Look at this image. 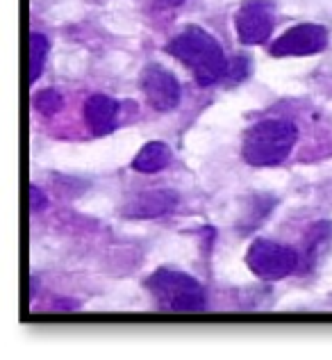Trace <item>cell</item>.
<instances>
[{
  "mask_svg": "<svg viewBox=\"0 0 332 360\" xmlns=\"http://www.w3.org/2000/svg\"><path fill=\"white\" fill-rule=\"evenodd\" d=\"M166 51L180 62H185L192 69L196 82L203 87L225 80L227 71H230V62L225 60L219 41L198 25H189L180 34H175L166 46Z\"/></svg>",
  "mask_w": 332,
  "mask_h": 360,
  "instance_id": "6da1fadb",
  "label": "cell"
},
{
  "mask_svg": "<svg viewBox=\"0 0 332 360\" xmlns=\"http://www.w3.org/2000/svg\"><path fill=\"white\" fill-rule=\"evenodd\" d=\"M296 126L284 119H267L246 130L241 155L251 167H276L296 144Z\"/></svg>",
  "mask_w": 332,
  "mask_h": 360,
  "instance_id": "7a4b0ae2",
  "label": "cell"
},
{
  "mask_svg": "<svg viewBox=\"0 0 332 360\" xmlns=\"http://www.w3.org/2000/svg\"><path fill=\"white\" fill-rule=\"evenodd\" d=\"M146 288L166 312H201L205 308V290L189 274L157 269L146 281Z\"/></svg>",
  "mask_w": 332,
  "mask_h": 360,
  "instance_id": "3957f363",
  "label": "cell"
},
{
  "mask_svg": "<svg viewBox=\"0 0 332 360\" xmlns=\"http://www.w3.org/2000/svg\"><path fill=\"white\" fill-rule=\"evenodd\" d=\"M246 262H248V269L258 278L280 281L298 267L300 258L289 246H282L269 240H258L251 244L248 253H246Z\"/></svg>",
  "mask_w": 332,
  "mask_h": 360,
  "instance_id": "277c9868",
  "label": "cell"
},
{
  "mask_svg": "<svg viewBox=\"0 0 332 360\" xmlns=\"http://www.w3.org/2000/svg\"><path fill=\"white\" fill-rule=\"evenodd\" d=\"M234 27L241 44H264L273 32V3L271 0H246L234 14Z\"/></svg>",
  "mask_w": 332,
  "mask_h": 360,
  "instance_id": "5b68a950",
  "label": "cell"
},
{
  "mask_svg": "<svg viewBox=\"0 0 332 360\" xmlns=\"http://www.w3.org/2000/svg\"><path fill=\"white\" fill-rule=\"evenodd\" d=\"M326 46H328V32L324 25L300 23L271 44V55H276V58H303V55L321 53Z\"/></svg>",
  "mask_w": 332,
  "mask_h": 360,
  "instance_id": "8992f818",
  "label": "cell"
},
{
  "mask_svg": "<svg viewBox=\"0 0 332 360\" xmlns=\"http://www.w3.org/2000/svg\"><path fill=\"white\" fill-rule=\"evenodd\" d=\"M141 89H144L150 108L157 112H168L180 103V82L164 66H148L141 73Z\"/></svg>",
  "mask_w": 332,
  "mask_h": 360,
  "instance_id": "52a82bcc",
  "label": "cell"
},
{
  "mask_svg": "<svg viewBox=\"0 0 332 360\" xmlns=\"http://www.w3.org/2000/svg\"><path fill=\"white\" fill-rule=\"evenodd\" d=\"M178 205V194L173 189H148L139 192L123 205V214L130 219H155V217L168 214Z\"/></svg>",
  "mask_w": 332,
  "mask_h": 360,
  "instance_id": "ba28073f",
  "label": "cell"
},
{
  "mask_svg": "<svg viewBox=\"0 0 332 360\" xmlns=\"http://www.w3.org/2000/svg\"><path fill=\"white\" fill-rule=\"evenodd\" d=\"M84 119H87L93 135H109L119 121V103L105 94H93L84 101Z\"/></svg>",
  "mask_w": 332,
  "mask_h": 360,
  "instance_id": "9c48e42d",
  "label": "cell"
},
{
  "mask_svg": "<svg viewBox=\"0 0 332 360\" xmlns=\"http://www.w3.org/2000/svg\"><path fill=\"white\" fill-rule=\"evenodd\" d=\"M171 162V148L162 141H150L139 150L137 158L132 160V167L139 174H157Z\"/></svg>",
  "mask_w": 332,
  "mask_h": 360,
  "instance_id": "30bf717a",
  "label": "cell"
},
{
  "mask_svg": "<svg viewBox=\"0 0 332 360\" xmlns=\"http://www.w3.org/2000/svg\"><path fill=\"white\" fill-rule=\"evenodd\" d=\"M332 244V224L328 221H321V224H314L307 233V242H305V267L310 264H314L321 255H324Z\"/></svg>",
  "mask_w": 332,
  "mask_h": 360,
  "instance_id": "8fae6325",
  "label": "cell"
},
{
  "mask_svg": "<svg viewBox=\"0 0 332 360\" xmlns=\"http://www.w3.org/2000/svg\"><path fill=\"white\" fill-rule=\"evenodd\" d=\"M30 82L39 80V75L44 73V66H46V58H48V51H51V44L46 39L44 34H32L30 37Z\"/></svg>",
  "mask_w": 332,
  "mask_h": 360,
  "instance_id": "7c38bea8",
  "label": "cell"
},
{
  "mask_svg": "<svg viewBox=\"0 0 332 360\" xmlns=\"http://www.w3.org/2000/svg\"><path fill=\"white\" fill-rule=\"evenodd\" d=\"M32 105H34L36 112H41V115L53 117V115H57V112H62V108H64V98H62L55 89H44V91H39V94L34 96Z\"/></svg>",
  "mask_w": 332,
  "mask_h": 360,
  "instance_id": "4fadbf2b",
  "label": "cell"
},
{
  "mask_svg": "<svg viewBox=\"0 0 332 360\" xmlns=\"http://www.w3.org/2000/svg\"><path fill=\"white\" fill-rule=\"evenodd\" d=\"M246 69H248V60H246V58H237V64L230 62V71H227V78L241 80L244 75H246Z\"/></svg>",
  "mask_w": 332,
  "mask_h": 360,
  "instance_id": "5bb4252c",
  "label": "cell"
},
{
  "mask_svg": "<svg viewBox=\"0 0 332 360\" xmlns=\"http://www.w3.org/2000/svg\"><path fill=\"white\" fill-rule=\"evenodd\" d=\"M46 205V196L39 187H32V210H41Z\"/></svg>",
  "mask_w": 332,
  "mask_h": 360,
  "instance_id": "9a60e30c",
  "label": "cell"
},
{
  "mask_svg": "<svg viewBox=\"0 0 332 360\" xmlns=\"http://www.w3.org/2000/svg\"><path fill=\"white\" fill-rule=\"evenodd\" d=\"M180 0H157V7L159 5H164V7H168V5H178Z\"/></svg>",
  "mask_w": 332,
  "mask_h": 360,
  "instance_id": "2e32d148",
  "label": "cell"
}]
</instances>
